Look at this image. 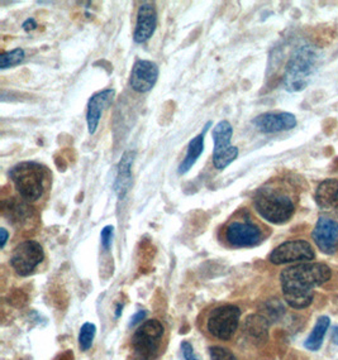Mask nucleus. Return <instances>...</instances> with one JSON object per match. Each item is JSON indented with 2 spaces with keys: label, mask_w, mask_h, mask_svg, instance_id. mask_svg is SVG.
<instances>
[{
  "label": "nucleus",
  "mask_w": 338,
  "mask_h": 360,
  "mask_svg": "<svg viewBox=\"0 0 338 360\" xmlns=\"http://www.w3.org/2000/svg\"><path fill=\"white\" fill-rule=\"evenodd\" d=\"M332 271L324 263H301L280 273L281 291L285 302L296 310L308 307L314 289L331 280Z\"/></svg>",
  "instance_id": "1"
},
{
  "label": "nucleus",
  "mask_w": 338,
  "mask_h": 360,
  "mask_svg": "<svg viewBox=\"0 0 338 360\" xmlns=\"http://www.w3.org/2000/svg\"><path fill=\"white\" fill-rule=\"evenodd\" d=\"M252 201L260 216L275 225L288 223L294 215V195L281 182L271 181L261 186L255 192Z\"/></svg>",
  "instance_id": "2"
},
{
  "label": "nucleus",
  "mask_w": 338,
  "mask_h": 360,
  "mask_svg": "<svg viewBox=\"0 0 338 360\" xmlns=\"http://www.w3.org/2000/svg\"><path fill=\"white\" fill-rule=\"evenodd\" d=\"M319 65V55L313 46L303 44L295 49L285 65L282 84L289 92H303L310 85Z\"/></svg>",
  "instance_id": "3"
},
{
  "label": "nucleus",
  "mask_w": 338,
  "mask_h": 360,
  "mask_svg": "<svg viewBox=\"0 0 338 360\" xmlns=\"http://www.w3.org/2000/svg\"><path fill=\"white\" fill-rule=\"evenodd\" d=\"M264 238L262 228L245 209L236 212L223 226V240L228 247H257Z\"/></svg>",
  "instance_id": "4"
},
{
  "label": "nucleus",
  "mask_w": 338,
  "mask_h": 360,
  "mask_svg": "<svg viewBox=\"0 0 338 360\" xmlns=\"http://www.w3.org/2000/svg\"><path fill=\"white\" fill-rule=\"evenodd\" d=\"M9 177L21 198L31 203L42 198L46 189L47 171L37 162H21L9 171Z\"/></svg>",
  "instance_id": "5"
},
{
  "label": "nucleus",
  "mask_w": 338,
  "mask_h": 360,
  "mask_svg": "<svg viewBox=\"0 0 338 360\" xmlns=\"http://www.w3.org/2000/svg\"><path fill=\"white\" fill-rule=\"evenodd\" d=\"M164 335V326L158 320H147L137 329L132 348L141 360H152L158 352Z\"/></svg>",
  "instance_id": "6"
},
{
  "label": "nucleus",
  "mask_w": 338,
  "mask_h": 360,
  "mask_svg": "<svg viewBox=\"0 0 338 360\" xmlns=\"http://www.w3.org/2000/svg\"><path fill=\"white\" fill-rule=\"evenodd\" d=\"M241 310L233 305L216 307L209 314L207 329L209 334L219 340H230L239 325Z\"/></svg>",
  "instance_id": "7"
},
{
  "label": "nucleus",
  "mask_w": 338,
  "mask_h": 360,
  "mask_svg": "<svg viewBox=\"0 0 338 360\" xmlns=\"http://www.w3.org/2000/svg\"><path fill=\"white\" fill-rule=\"evenodd\" d=\"M233 135V128L228 120H221L213 128V164L217 170L227 169L230 163L238 157L237 147L230 146V139Z\"/></svg>",
  "instance_id": "8"
},
{
  "label": "nucleus",
  "mask_w": 338,
  "mask_h": 360,
  "mask_svg": "<svg viewBox=\"0 0 338 360\" xmlns=\"http://www.w3.org/2000/svg\"><path fill=\"white\" fill-rule=\"evenodd\" d=\"M44 258L42 246L35 240H26L15 248L10 257V266L17 275L27 277L33 273V271L42 263Z\"/></svg>",
  "instance_id": "9"
},
{
  "label": "nucleus",
  "mask_w": 338,
  "mask_h": 360,
  "mask_svg": "<svg viewBox=\"0 0 338 360\" xmlns=\"http://www.w3.org/2000/svg\"><path fill=\"white\" fill-rule=\"evenodd\" d=\"M314 249L305 240H289L275 248L269 261L275 266L295 263V262H312L314 259Z\"/></svg>",
  "instance_id": "10"
},
{
  "label": "nucleus",
  "mask_w": 338,
  "mask_h": 360,
  "mask_svg": "<svg viewBox=\"0 0 338 360\" xmlns=\"http://www.w3.org/2000/svg\"><path fill=\"white\" fill-rule=\"evenodd\" d=\"M312 239L324 255H332L338 252V223L331 218L322 216L316 221L312 232Z\"/></svg>",
  "instance_id": "11"
},
{
  "label": "nucleus",
  "mask_w": 338,
  "mask_h": 360,
  "mask_svg": "<svg viewBox=\"0 0 338 360\" xmlns=\"http://www.w3.org/2000/svg\"><path fill=\"white\" fill-rule=\"evenodd\" d=\"M158 65L149 60H137L130 71V85L133 90L140 94L149 92L158 83Z\"/></svg>",
  "instance_id": "12"
},
{
  "label": "nucleus",
  "mask_w": 338,
  "mask_h": 360,
  "mask_svg": "<svg viewBox=\"0 0 338 360\" xmlns=\"http://www.w3.org/2000/svg\"><path fill=\"white\" fill-rule=\"evenodd\" d=\"M252 124L261 133L273 135V133H280V132L294 129L298 121L294 114L279 112V113L260 114L259 117L252 120Z\"/></svg>",
  "instance_id": "13"
},
{
  "label": "nucleus",
  "mask_w": 338,
  "mask_h": 360,
  "mask_svg": "<svg viewBox=\"0 0 338 360\" xmlns=\"http://www.w3.org/2000/svg\"><path fill=\"white\" fill-rule=\"evenodd\" d=\"M158 27V12L151 3H142L137 12L133 40L136 43L147 42Z\"/></svg>",
  "instance_id": "14"
},
{
  "label": "nucleus",
  "mask_w": 338,
  "mask_h": 360,
  "mask_svg": "<svg viewBox=\"0 0 338 360\" xmlns=\"http://www.w3.org/2000/svg\"><path fill=\"white\" fill-rule=\"evenodd\" d=\"M115 92L113 89H105L101 92L94 94L87 103V130L90 135L96 132V128L99 126L101 114L105 110L107 106L112 104L115 99Z\"/></svg>",
  "instance_id": "15"
},
{
  "label": "nucleus",
  "mask_w": 338,
  "mask_h": 360,
  "mask_svg": "<svg viewBox=\"0 0 338 360\" xmlns=\"http://www.w3.org/2000/svg\"><path fill=\"white\" fill-rule=\"evenodd\" d=\"M135 157H136L135 151H127L123 153L122 158L118 163L117 178H115L113 189H115V195L119 200L126 198V195L128 194L130 186H132V166H133Z\"/></svg>",
  "instance_id": "16"
},
{
  "label": "nucleus",
  "mask_w": 338,
  "mask_h": 360,
  "mask_svg": "<svg viewBox=\"0 0 338 360\" xmlns=\"http://www.w3.org/2000/svg\"><path fill=\"white\" fill-rule=\"evenodd\" d=\"M314 198L319 209L324 212H333L338 215L337 178H328L318 185Z\"/></svg>",
  "instance_id": "17"
},
{
  "label": "nucleus",
  "mask_w": 338,
  "mask_h": 360,
  "mask_svg": "<svg viewBox=\"0 0 338 360\" xmlns=\"http://www.w3.org/2000/svg\"><path fill=\"white\" fill-rule=\"evenodd\" d=\"M210 126H212V121H208L203 128L202 132L189 142L187 155L184 157V160L181 161L179 170H178L179 175H185L187 172L192 170L196 161L199 160V157L202 155L203 151H204V139H205V135H207Z\"/></svg>",
  "instance_id": "18"
},
{
  "label": "nucleus",
  "mask_w": 338,
  "mask_h": 360,
  "mask_svg": "<svg viewBox=\"0 0 338 360\" xmlns=\"http://www.w3.org/2000/svg\"><path fill=\"white\" fill-rule=\"evenodd\" d=\"M245 332L255 341H265L269 335V321L261 315H250L246 318Z\"/></svg>",
  "instance_id": "19"
},
{
  "label": "nucleus",
  "mask_w": 338,
  "mask_h": 360,
  "mask_svg": "<svg viewBox=\"0 0 338 360\" xmlns=\"http://www.w3.org/2000/svg\"><path fill=\"white\" fill-rule=\"evenodd\" d=\"M330 324H331V320L328 316H321L316 320L313 332H310L308 339L305 340V343H304V346L310 352L319 350V348L323 344L324 336L330 327Z\"/></svg>",
  "instance_id": "20"
},
{
  "label": "nucleus",
  "mask_w": 338,
  "mask_h": 360,
  "mask_svg": "<svg viewBox=\"0 0 338 360\" xmlns=\"http://www.w3.org/2000/svg\"><path fill=\"white\" fill-rule=\"evenodd\" d=\"M24 57H26V52L21 47L4 52L0 55V69L6 70L9 67L17 66L22 62Z\"/></svg>",
  "instance_id": "21"
},
{
  "label": "nucleus",
  "mask_w": 338,
  "mask_h": 360,
  "mask_svg": "<svg viewBox=\"0 0 338 360\" xmlns=\"http://www.w3.org/2000/svg\"><path fill=\"white\" fill-rule=\"evenodd\" d=\"M95 334H96V326L92 323H85L81 326L79 332V346L83 352H87L92 348Z\"/></svg>",
  "instance_id": "22"
},
{
  "label": "nucleus",
  "mask_w": 338,
  "mask_h": 360,
  "mask_svg": "<svg viewBox=\"0 0 338 360\" xmlns=\"http://www.w3.org/2000/svg\"><path fill=\"white\" fill-rule=\"evenodd\" d=\"M209 354L212 360H236L233 353L222 346H212L209 349Z\"/></svg>",
  "instance_id": "23"
},
{
  "label": "nucleus",
  "mask_w": 338,
  "mask_h": 360,
  "mask_svg": "<svg viewBox=\"0 0 338 360\" xmlns=\"http://www.w3.org/2000/svg\"><path fill=\"white\" fill-rule=\"evenodd\" d=\"M113 237H115V226L107 225L101 233V247L104 250H109L113 243Z\"/></svg>",
  "instance_id": "24"
},
{
  "label": "nucleus",
  "mask_w": 338,
  "mask_h": 360,
  "mask_svg": "<svg viewBox=\"0 0 338 360\" xmlns=\"http://www.w3.org/2000/svg\"><path fill=\"white\" fill-rule=\"evenodd\" d=\"M181 352H183V357L185 360H201L194 352V348L189 343V341H183L181 343Z\"/></svg>",
  "instance_id": "25"
},
{
  "label": "nucleus",
  "mask_w": 338,
  "mask_h": 360,
  "mask_svg": "<svg viewBox=\"0 0 338 360\" xmlns=\"http://www.w3.org/2000/svg\"><path fill=\"white\" fill-rule=\"evenodd\" d=\"M146 311H138L137 314H135L132 318H130V326H136L137 324H140V323H142V320L146 318Z\"/></svg>",
  "instance_id": "26"
},
{
  "label": "nucleus",
  "mask_w": 338,
  "mask_h": 360,
  "mask_svg": "<svg viewBox=\"0 0 338 360\" xmlns=\"http://www.w3.org/2000/svg\"><path fill=\"white\" fill-rule=\"evenodd\" d=\"M23 29L26 31V32H31V31H33V29L37 28V22L35 18H28V19H26L24 23H23Z\"/></svg>",
  "instance_id": "27"
},
{
  "label": "nucleus",
  "mask_w": 338,
  "mask_h": 360,
  "mask_svg": "<svg viewBox=\"0 0 338 360\" xmlns=\"http://www.w3.org/2000/svg\"><path fill=\"white\" fill-rule=\"evenodd\" d=\"M0 247L1 249L6 247V244H7L8 237H9V234H8L7 229H4V228H1L0 229Z\"/></svg>",
  "instance_id": "28"
},
{
  "label": "nucleus",
  "mask_w": 338,
  "mask_h": 360,
  "mask_svg": "<svg viewBox=\"0 0 338 360\" xmlns=\"http://www.w3.org/2000/svg\"><path fill=\"white\" fill-rule=\"evenodd\" d=\"M122 311H123V305L122 304H118L117 305V307H115V318H118L121 315H122Z\"/></svg>",
  "instance_id": "29"
},
{
  "label": "nucleus",
  "mask_w": 338,
  "mask_h": 360,
  "mask_svg": "<svg viewBox=\"0 0 338 360\" xmlns=\"http://www.w3.org/2000/svg\"><path fill=\"white\" fill-rule=\"evenodd\" d=\"M332 340H333V343L338 345V327H336L335 330H333V334H332Z\"/></svg>",
  "instance_id": "30"
}]
</instances>
